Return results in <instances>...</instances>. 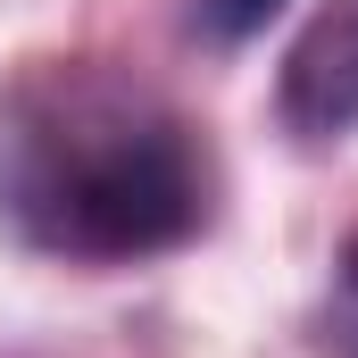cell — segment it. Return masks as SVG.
Listing matches in <instances>:
<instances>
[{
    "label": "cell",
    "mask_w": 358,
    "mask_h": 358,
    "mask_svg": "<svg viewBox=\"0 0 358 358\" xmlns=\"http://www.w3.org/2000/svg\"><path fill=\"white\" fill-rule=\"evenodd\" d=\"M217 217L208 134L117 59H25L0 84V234L59 267H142Z\"/></svg>",
    "instance_id": "cell-1"
},
{
    "label": "cell",
    "mask_w": 358,
    "mask_h": 358,
    "mask_svg": "<svg viewBox=\"0 0 358 358\" xmlns=\"http://www.w3.org/2000/svg\"><path fill=\"white\" fill-rule=\"evenodd\" d=\"M275 117L308 150L358 134V0H325L300 25V42L283 50V76H275Z\"/></svg>",
    "instance_id": "cell-2"
},
{
    "label": "cell",
    "mask_w": 358,
    "mask_h": 358,
    "mask_svg": "<svg viewBox=\"0 0 358 358\" xmlns=\"http://www.w3.org/2000/svg\"><path fill=\"white\" fill-rule=\"evenodd\" d=\"M317 350L325 358H358V234H342L325 300H317Z\"/></svg>",
    "instance_id": "cell-3"
},
{
    "label": "cell",
    "mask_w": 358,
    "mask_h": 358,
    "mask_svg": "<svg viewBox=\"0 0 358 358\" xmlns=\"http://www.w3.org/2000/svg\"><path fill=\"white\" fill-rule=\"evenodd\" d=\"M283 17V0H192V34L208 50H242L250 34H267Z\"/></svg>",
    "instance_id": "cell-4"
}]
</instances>
